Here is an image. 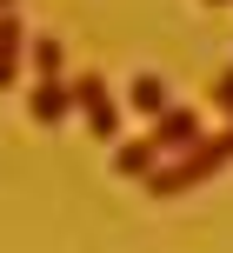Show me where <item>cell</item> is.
I'll use <instances>...</instances> for the list:
<instances>
[{
    "label": "cell",
    "mask_w": 233,
    "mask_h": 253,
    "mask_svg": "<svg viewBox=\"0 0 233 253\" xmlns=\"http://www.w3.org/2000/svg\"><path fill=\"white\" fill-rule=\"evenodd\" d=\"M227 160H233L227 133H220V140H194V147H180V160H160L154 173H147V193H154V200H173V193L200 187L207 173H220Z\"/></svg>",
    "instance_id": "1"
},
{
    "label": "cell",
    "mask_w": 233,
    "mask_h": 253,
    "mask_svg": "<svg viewBox=\"0 0 233 253\" xmlns=\"http://www.w3.org/2000/svg\"><path fill=\"white\" fill-rule=\"evenodd\" d=\"M74 114L87 120L100 140H114V133H120V100L107 93V80H100V74H80V80H74Z\"/></svg>",
    "instance_id": "2"
},
{
    "label": "cell",
    "mask_w": 233,
    "mask_h": 253,
    "mask_svg": "<svg viewBox=\"0 0 233 253\" xmlns=\"http://www.w3.org/2000/svg\"><path fill=\"white\" fill-rule=\"evenodd\" d=\"M67 114H74V80H40L34 100H27V120L34 126H60Z\"/></svg>",
    "instance_id": "3"
},
{
    "label": "cell",
    "mask_w": 233,
    "mask_h": 253,
    "mask_svg": "<svg viewBox=\"0 0 233 253\" xmlns=\"http://www.w3.org/2000/svg\"><path fill=\"white\" fill-rule=\"evenodd\" d=\"M20 67H27V27L13 13H0V93L20 80Z\"/></svg>",
    "instance_id": "4"
},
{
    "label": "cell",
    "mask_w": 233,
    "mask_h": 253,
    "mask_svg": "<svg viewBox=\"0 0 233 253\" xmlns=\"http://www.w3.org/2000/svg\"><path fill=\"white\" fill-rule=\"evenodd\" d=\"M194 133H200V120L187 114V107H167V114L154 120V133H147V140H154L160 153H180V147H194Z\"/></svg>",
    "instance_id": "5"
},
{
    "label": "cell",
    "mask_w": 233,
    "mask_h": 253,
    "mask_svg": "<svg viewBox=\"0 0 233 253\" xmlns=\"http://www.w3.org/2000/svg\"><path fill=\"white\" fill-rule=\"evenodd\" d=\"M160 160H167V153H160L154 140H127V147L114 153V173H127V180H147V173H154Z\"/></svg>",
    "instance_id": "6"
},
{
    "label": "cell",
    "mask_w": 233,
    "mask_h": 253,
    "mask_svg": "<svg viewBox=\"0 0 233 253\" xmlns=\"http://www.w3.org/2000/svg\"><path fill=\"white\" fill-rule=\"evenodd\" d=\"M27 67H34L40 80H60V67H67V47H60V40H47V34H40V40H27Z\"/></svg>",
    "instance_id": "7"
},
{
    "label": "cell",
    "mask_w": 233,
    "mask_h": 253,
    "mask_svg": "<svg viewBox=\"0 0 233 253\" xmlns=\"http://www.w3.org/2000/svg\"><path fill=\"white\" fill-rule=\"evenodd\" d=\"M127 107H133V114H147V120H160V114H167V87H160L154 74H140V80L127 87Z\"/></svg>",
    "instance_id": "8"
},
{
    "label": "cell",
    "mask_w": 233,
    "mask_h": 253,
    "mask_svg": "<svg viewBox=\"0 0 233 253\" xmlns=\"http://www.w3.org/2000/svg\"><path fill=\"white\" fill-rule=\"evenodd\" d=\"M213 107H220V114H233V67L220 74V87H213Z\"/></svg>",
    "instance_id": "9"
},
{
    "label": "cell",
    "mask_w": 233,
    "mask_h": 253,
    "mask_svg": "<svg viewBox=\"0 0 233 253\" xmlns=\"http://www.w3.org/2000/svg\"><path fill=\"white\" fill-rule=\"evenodd\" d=\"M13 7H20V0H0V13H13Z\"/></svg>",
    "instance_id": "10"
}]
</instances>
